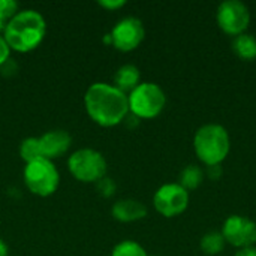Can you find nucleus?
I'll list each match as a JSON object with an SVG mask.
<instances>
[{
    "instance_id": "f257e3e1",
    "label": "nucleus",
    "mask_w": 256,
    "mask_h": 256,
    "mask_svg": "<svg viewBox=\"0 0 256 256\" xmlns=\"http://www.w3.org/2000/svg\"><path fill=\"white\" fill-rule=\"evenodd\" d=\"M88 117L102 128H112L124 122L129 114L128 94L106 82L92 84L84 96Z\"/></svg>"
},
{
    "instance_id": "f03ea898",
    "label": "nucleus",
    "mask_w": 256,
    "mask_h": 256,
    "mask_svg": "<svg viewBox=\"0 0 256 256\" xmlns=\"http://www.w3.org/2000/svg\"><path fill=\"white\" fill-rule=\"evenodd\" d=\"M46 33L44 16L33 9L18 10L6 24L3 38L10 50L18 52H30L38 48Z\"/></svg>"
},
{
    "instance_id": "7ed1b4c3",
    "label": "nucleus",
    "mask_w": 256,
    "mask_h": 256,
    "mask_svg": "<svg viewBox=\"0 0 256 256\" xmlns=\"http://www.w3.org/2000/svg\"><path fill=\"white\" fill-rule=\"evenodd\" d=\"M194 150L204 165H220L231 150L228 130L214 123L201 126L194 136Z\"/></svg>"
},
{
    "instance_id": "20e7f679",
    "label": "nucleus",
    "mask_w": 256,
    "mask_h": 256,
    "mask_svg": "<svg viewBox=\"0 0 256 256\" xmlns=\"http://www.w3.org/2000/svg\"><path fill=\"white\" fill-rule=\"evenodd\" d=\"M129 112L140 120H150L158 117L166 104L164 90L154 82H141L134 92L128 94Z\"/></svg>"
},
{
    "instance_id": "39448f33",
    "label": "nucleus",
    "mask_w": 256,
    "mask_h": 256,
    "mask_svg": "<svg viewBox=\"0 0 256 256\" xmlns=\"http://www.w3.org/2000/svg\"><path fill=\"white\" fill-rule=\"evenodd\" d=\"M24 182L32 194L38 196H50L60 184V174L51 160L40 158L26 165Z\"/></svg>"
},
{
    "instance_id": "423d86ee",
    "label": "nucleus",
    "mask_w": 256,
    "mask_h": 256,
    "mask_svg": "<svg viewBox=\"0 0 256 256\" xmlns=\"http://www.w3.org/2000/svg\"><path fill=\"white\" fill-rule=\"evenodd\" d=\"M69 172L82 183H98L106 174L105 158L92 148H81L70 154L68 160Z\"/></svg>"
},
{
    "instance_id": "0eeeda50",
    "label": "nucleus",
    "mask_w": 256,
    "mask_h": 256,
    "mask_svg": "<svg viewBox=\"0 0 256 256\" xmlns=\"http://www.w3.org/2000/svg\"><path fill=\"white\" fill-rule=\"evenodd\" d=\"M216 21L222 32L231 36H238L246 32L250 22L249 8L238 0H226L218 6Z\"/></svg>"
},
{
    "instance_id": "6e6552de",
    "label": "nucleus",
    "mask_w": 256,
    "mask_h": 256,
    "mask_svg": "<svg viewBox=\"0 0 256 256\" xmlns=\"http://www.w3.org/2000/svg\"><path fill=\"white\" fill-rule=\"evenodd\" d=\"M153 206L164 218L180 216L189 206V192L178 183H166L156 190L153 196Z\"/></svg>"
},
{
    "instance_id": "1a4fd4ad",
    "label": "nucleus",
    "mask_w": 256,
    "mask_h": 256,
    "mask_svg": "<svg viewBox=\"0 0 256 256\" xmlns=\"http://www.w3.org/2000/svg\"><path fill=\"white\" fill-rule=\"evenodd\" d=\"M110 34L114 48L123 52H129L141 45L146 38V28L141 20L135 16H126L114 26Z\"/></svg>"
},
{
    "instance_id": "9d476101",
    "label": "nucleus",
    "mask_w": 256,
    "mask_h": 256,
    "mask_svg": "<svg viewBox=\"0 0 256 256\" xmlns=\"http://www.w3.org/2000/svg\"><path fill=\"white\" fill-rule=\"evenodd\" d=\"M222 236L225 242L234 248H252L256 243V224L249 218L232 214L225 220Z\"/></svg>"
},
{
    "instance_id": "9b49d317",
    "label": "nucleus",
    "mask_w": 256,
    "mask_h": 256,
    "mask_svg": "<svg viewBox=\"0 0 256 256\" xmlns=\"http://www.w3.org/2000/svg\"><path fill=\"white\" fill-rule=\"evenodd\" d=\"M72 144V138L66 130L56 129L44 134L39 138L40 146V154L44 159H48L52 162V159H57L63 156Z\"/></svg>"
},
{
    "instance_id": "f8f14e48",
    "label": "nucleus",
    "mask_w": 256,
    "mask_h": 256,
    "mask_svg": "<svg viewBox=\"0 0 256 256\" xmlns=\"http://www.w3.org/2000/svg\"><path fill=\"white\" fill-rule=\"evenodd\" d=\"M112 216L118 222H136L147 216V207L136 200H120L112 206Z\"/></svg>"
},
{
    "instance_id": "ddd939ff",
    "label": "nucleus",
    "mask_w": 256,
    "mask_h": 256,
    "mask_svg": "<svg viewBox=\"0 0 256 256\" xmlns=\"http://www.w3.org/2000/svg\"><path fill=\"white\" fill-rule=\"evenodd\" d=\"M141 74L140 69L134 64H123L122 68L117 69L114 75V84L118 90H122L124 94L134 92L141 82Z\"/></svg>"
},
{
    "instance_id": "4468645a",
    "label": "nucleus",
    "mask_w": 256,
    "mask_h": 256,
    "mask_svg": "<svg viewBox=\"0 0 256 256\" xmlns=\"http://www.w3.org/2000/svg\"><path fill=\"white\" fill-rule=\"evenodd\" d=\"M231 46L234 54L242 60L252 62L256 58V38L252 34L243 33L236 36Z\"/></svg>"
},
{
    "instance_id": "2eb2a0df",
    "label": "nucleus",
    "mask_w": 256,
    "mask_h": 256,
    "mask_svg": "<svg viewBox=\"0 0 256 256\" xmlns=\"http://www.w3.org/2000/svg\"><path fill=\"white\" fill-rule=\"evenodd\" d=\"M204 177H206V172L198 165H189L180 172V183L178 184L183 189H186L188 192L195 190L202 184Z\"/></svg>"
},
{
    "instance_id": "dca6fc26",
    "label": "nucleus",
    "mask_w": 256,
    "mask_h": 256,
    "mask_svg": "<svg viewBox=\"0 0 256 256\" xmlns=\"http://www.w3.org/2000/svg\"><path fill=\"white\" fill-rule=\"evenodd\" d=\"M225 244H226V242H225L222 232H208L201 238L200 248L206 255L214 256L225 249Z\"/></svg>"
},
{
    "instance_id": "f3484780",
    "label": "nucleus",
    "mask_w": 256,
    "mask_h": 256,
    "mask_svg": "<svg viewBox=\"0 0 256 256\" xmlns=\"http://www.w3.org/2000/svg\"><path fill=\"white\" fill-rule=\"evenodd\" d=\"M20 156L26 164H30L36 159H40V146L39 138H26L20 144Z\"/></svg>"
},
{
    "instance_id": "a211bd4d",
    "label": "nucleus",
    "mask_w": 256,
    "mask_h": 256,
    "mask_svg": "<svg viewBox=\"0 0 256 256\" xmlns=\"http://www.w3.org/2000/svg\"><path fill=\"white\" fill-rule=\"evenodd\" d=\"M111 256H148L146 249L132 240H124L112 249Z\"/></svg>"
},
{
    "instance_id": "6ab92c4d",
    "label": "nucleus",
    "mask_w": 256,
    "mask_h": 256,
    "mask_svg": "<svg viewBox=\"0 0 256 256\" xmlns=\"http://www.w3.org/2000/svg\"><path fill=\"white\" fill-rule=\"evenodd\" d=\"M18 12V3L14 0H0V32H4L9 20Z\"/></svg>"
},
{
    "instance_id": "aec40b11",
    "label": "nucleus",
    "mask_w": 256,
    "mask_h": 256,
    "mask_svg": "<svg viewBox=\"0 0 256 256\" xmlns=\"http://www.w3.org/2000/svg\"><path fill=\"white\" fill-rule=\"evenodd\" d=\"M96 186H98L99 194H100L102 196H105V198L114 195V192H116V183H114L110 177H106V176H105L104 178H100V180L96 183Z\"/></svg>"
},
{
    "instance_id": "412c9836",
    "label": "nucleus",
    "mask_w": 256,
    "mask_h": 256,
    "mask_svg": "<svg viewBox=\"0 0 256 256\" xmlns=\"http://www.w3.org/2000/svg\"><path fill=\"white\" fill-rule=\"evenodd\" d=\"M9 54H10V48H9V45L6 44L4 38L0 36V68L9 60Z\"/></svg>"
},
{
    "instance_id": "4be33fe9",
    "label": "nucleus",
    "mask_w": 256,
    "mask_h": 256,
    "mask_svg": "<svg viewBox=\"0 0 256 256\" xmlns=\"http://www.w3.org/2000/svg\"><path fill=\"white\" fill-rule=\"evenodd\" d=\"M207 177L210 178V180H213V182H218L220 177H222V174H224V170H222V166L220 165H212V166H207Z\"/></svg>"
},
{
    "instance_id": "5701e85b",
    "label": "nucleus",
    "mask_w": 256,
    "mask_h": 256,
    "mask_svg": "<svg viewBox=\"0 0 256 256\" xmlns=\"http://www.w3.org/2000/svg\"><path fill=\"white\" fill-rule=\"evenodd\" d=\"M99 4L102 8L108 9V10H116V9L123 8L126 4V2L124 0H108V2L106 0H102V2H99Z\"/></svg>"
},
{
    "instance_id": "b1692460",
    "label": "nucleus",
    "mask_w": 256,
    "mask_h": 256,
    "mask_svg": "<svg viewBox=\"0 0 256 256\" xmlns=\"http://www.w3.org/2000/svg\"><path fill=\"white\" fill-rule=\"evenodd\" d=\"M236 256H256V248H244V249H240Z\"/></svg>"
},
{
    "instance_id": "393cba45",
    "label": "nucleus",
    "mask_w": 256,
    "mask_h": 256,
    "mask_svg": "<svg viewBox=\"0 0 256 256\" xmlns=\"http://www.w3.org/2000/svg\"><path fill=\"white\" fill-rule=\"evenodd\" d=\"M0 256H8V246L2 238H0Z\"/></svg>"
}]
</instances>
